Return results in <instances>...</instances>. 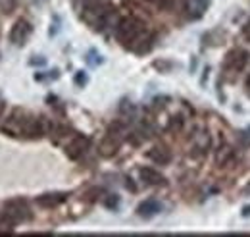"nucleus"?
Listing matches in <instances>:
<instances>
[{
	"mask_svg": "<svg viewBox=\"0 0 250 237\" xmlns=\"http://www.w3.org/2000/svg\"><path fill=\"white\" fill-rule=\"evenodd\" d=\"M87 148H89V139H87L85 135H75V137L71 139V143L65 147V154H67V158H71V160H79V158L87 152Z\"/></svg>",
	"mask_w": 250,
	"mask_h": 237,
	"instance_id": "39448f33",
	"label": "nucleus"
},
{
	"mask_svg": "<svg viewBox=\"0 0 250 237\" xmlns=\"http://www.w3.org/2000/svg\"><path fill=\"white\" fill-rule=\"evenodd\" d=\"M118 205H120V201H118V197H116V195H110V199L106 201V207H108V208H116V207H118Z\"/></svg>",
	"mask_w": 250,
	"mask_h": 237,
	"instance_id": "f3484780",
	"label": "nucleus"
},
{
	"mask_svg": "<svg viewBox=\"0 0 250 237\" xmlns=\"http://www.w3.org/2000/svg\"><path fill=\"white\" fill-rule=\"evenodd\" d=\"M245 89H247V93H249V96H250V75H249V79H247V83H245Z\"/></svg>",
	"mask_w": 250,
	"mask_h": 237,
	"instance_id": "aec40b11",
	"label": "nucleus"
},
{
	"mask_svg": "<svg viewBox=\"0 0 250 237\" xmlns=\"http://www.w3.org/2000/svg\"><path fill=\"white\" fill-rule=\"evenodd\" d=\"M31 24L27 22V20H18L16 24H14V27L10 31V43L12 45H16V47H21V45H25V41L29 39V35H31Z\"/></svg>",
	"mask_w": 250,
	"mask_h": 237,
	"instance_id": "20e7f679",
	"label": "nucleus"
},
{
	"mask_svg": "<svg viewBox=\"0 0 250 237\" xmlns=\"http://www.w3.org/2000/svg\"><path fill=\"white\" fill-rule=\"evenodd\" d=\"M2 110H4V102L0 100V114H2Z\"/></svg>",
	"mask_w": 250,
	"mask_h": 237,
	"instance_id": "412c9836",
	"label": "nucleus"
},
{
	"mask_svg": "<svg viewBox=\"0 0 250 237\" xmlns=\"http://www.w3.org/2000/svg\"><path fill=\"white\" fill-rule=\"evenodd\" d=\"M120 129H122V125H114V127L108 131V135L102 139V143H100V147H98V152H100L104 158H112V156L120 150V147H122Z\"/></svg>",
	"mask_w": 250,
	"mask_h": 237,
	"instance_id": "7ed1b4c3",
	"label": "nucleus"
},
{
	"mask_svg": "<svg viewBox=\"0 0 250 237\" xmlns=\"http://www.w3.org/2000/svg\"><path fill=\"white\" fill-rule=\"evenodd\" d=\"M31 214H29V208L23 201H10L4 205V222L10 224V226H16L20 222H25L29 220Z\"/></svg>",
	"mask_w": 250,
	"mask_h": 237,
	"instance_id": "f03ea898",
	"label": "nucleus"
},
{
	"mask_svg": "<svg viewBox=\"0 0 250 237\" xmlns=\"http://www.w3.org/2000/svg\"><path fill=\"white\" fill-rule=\"evenodd\" d=\"M160 210H162V205L156 199H148V201H145L137 207V214L141 218H154L156 214H160Z\"/></svg>",
	"mask_w": 250,
	"mask_h": 237,
	"instance_id": "9d476101",
	"label": "nucleus"
},
{
	"mask_svg": "<svg viewBox=\"0 0 250 237\" xmlns=\"http://www.w3.org/2000/svg\"><path fill=\"white\" fill-rule=\"evenodd\" d=\"M35 2H37V4H42V2H46V0H35Z\"/></svg>",
	"mask_w": 250,
	"mask_h": 237,
	"instance_id": "4be33fe9",
	"label": "nucleus"
},
{
	"mask_svg": "<svg viewBox=\"0 0 250 237\" xmlns=\"http://www.w3.org/2000/svg\"><path fill=\"white\" fill-rule=\"evenodd\" d=\"M139 176H141V179L145 183H148V185H164L166 183V178L158 170H154V168H141L139 170Z\"/></svg>",
	"mask_w": 250,
	"mask_h": 237,
	"instance_id": "f8f14e48",
	"label": "nucleus"
},
{
	"mask_svg": "<svg viewBox=\"0 0 250 237\" xmlns=\"http://www.w3.org/2000/svg\"><path fill=\"white\" fill-rule=\"evenodd\" d=\"M243 216H245V218H250V207H247L243 210Z\"/></svg>",
	"mask_w": 250,
	"mask_h": 237,
	"instance_id": "6ab92c4d",
	"label": "nucleus"
},
{
	"mask_svg": "<svg viewBox=\"0 0 250 237\" xmlns=\"http://www.w3.org/2000/svg\"><path fill=\"white\" fill-rule=\"evenodd\" d=\"M146 156H148L152 162L160 164V166H166V164H169V162H171V152H169L166 147L150 148V150L146 152Z\"/></svg>",
	"mask_w": 250,
	"mask_h": 237,
	"instance_id": "9b49d317",
	"label": "nucleus"
},
{
	"mask_svg": "<svg viewBox=\"0 0 250 237\" xmlns=\"http://www.w3.org/2000/svg\"><path fill=\"white\" fill-rule=\"evenodd\" d=\"M65 197H67L65 193H46L37 199V205L41 208H56L65 201Z\"/></svg>",
	"mask_w": 250,
	"mask_h": 237,
	"instance_id": "1a4fd4ad",
	"label": "nucleus"
},
{
	"mask_svg": "<svg viewBox=\"0 0 250 237\" xmlns=\"http://www.w3.org/2000/svg\"><path fill=\"white\" fill-rule=\"evenodd\" d=\"M150 48H152V35L146 29L143 31V33L129 45V50H133V52H137V54H145V52H148Z\"/></svg>",
	"mask_w": 250,
	"mask_h": 237,
	"instance_id": "0eeeda50",
	"label": "nucleus"
},
{
	"mask_svg": "<svg viewBox=\"0 0 250 237\" xmlns=\"http://www.w3.org/2000/svg\"><path fill=\"white\" fill-rule=\"evenodd\" d=\"M152 8H156L160 12H167V10H171L173 6H175V2L173 0H146Z\"/></svg>",
	"mask_w": 250,
	"mask_h": 237,
	"instance_id": "ddd939ff",
	"label": "nucleus"
},
{
	"mask_svg": "<svg viewBox=\"0 0 250 237\" xmlns=\"http://www.w3.org/2000/svg\"><path fill=\"white\" fill-rule=\"evenodd\" d=\"M210 0H185V10L190 20H200L208 10Z\"/></svg>",
	"mask_w": 250,
	"mask_h": 237,
	"instance_id": "6e6552de",
	"label": "nucleus"
},
{
	"mask_svg": "<svg viewBox=\"0 0 250 237\" xmlns=\"http://www.w3.org/2000/svg\"><path fill=\"white\" fill-rule=\"evenodd\" d=\"M247 62H249V52L237 48V50H231V52H229V56L225 60V68L235 70V71H241V70L247 66Z\"/></svg>",
	"mask_w": 250,
	"mask_h": 237,
	"instance_id": "423d86ee",
	"label": "nucleus"
},
{
	"mask_svg": "<svg viewBox=\"0 0 250 237\" xmlns=\"http://www.w3.org/2000/svg\"><path fill=\"white\" fill-rule=\"evenodd\" d=\"M75 83H77V85H79V87H83V85H85V83H87V75H85V73H83V71H79V73H77V75H75Z\"/></svg>",
	"mask_w": 250,
	"mask_h": 237,
	"instance_id": "dca6fc26",
	"label": "nucleus"
},
{
	"mask_svg": "<svg viewBox=\"0 0 250 237\" xmlns=\"http://www.w3.org/2000/svg\"><path fill=\"white\" fill-rule=\"evenodd\" d=\"M145 29H146V27H145V24H143L141 20L129 16V18L120 20V24H118V27H116V39H118L124 47L129 48V45H131Z\"/></svg>",
	"mask_w": 250,
	"mask_h": 237,
	"instance_id": "f257e3e1",
	"label": "nucleus"
},
{
	"mask_svg": "<svg viewBox=\"0 0 250 237\" xmlns=\"http://www.w3.org/2000/svg\"><path fill=\"white\" fill-rule=\"evenodd\" d=\"M14 6H16V2H14V0H0V8L4 10V14H12Z\"/></svg>",
	"mask_w": 250,
	"mask_h": 237,
	"instance_id": "2eb2a0df",
	"label": "nucleus"
},
{
	"mask_svg": "<svg viewBox=\"0 0 250 237\" xmlns=\"http://www.w3.org/2000/svg\"><path fill=\"white\" fill-rule=\"evenodd\" d=\"M233 158V150H231V147H221L218 152V164L219 166H225V164H229V160Z\"/></svg>",
	"mask_w": 250,
	"mask_h": 237,
	"instance_id": "4468645a",
	"label": "nucleus"
},
{
	"mask_svg": "<svg viewBox=\"0 0 250 237\" xmlns=\"http://www.w3.org/2000/svg\"><path fill=\"white\" fill-rule=\"evenodd\" d=\"M181 125H183V121H181V118H173V121H171V125H169V129H181Z\"/></svg>",
	"mask_w": 250,
	"mask_h": 237,
	"instance_id": "a211bd4d",
	"label": "nucleus"
}]
</instances>
